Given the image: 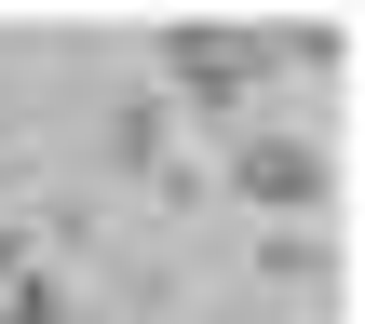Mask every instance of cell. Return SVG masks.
I'll return each instance as SVG.
<instances>
[{
	"mask_svg": "<svg viewBox=\"0 0 365 324\" xmlns=\"http://www.w3.org/2000/svg\"><path fill=\"white\" fill-rule=\"evenodd\" d=\"M230 189H244V203H271V216H325L339 162H325L312 135H230Z\"/></svg>",
	"mask_w": 365,
	"mask_h": 324,
	"instance_id": "7a4b0ae2",
	"label": "cell"
},
{
	"mask_svg": "<svg viewBox=\"0 0 365 324\" xmlns=\"http://www.w3.org/2000/svg\"><path fill=\"white\" fill-rule=\"evenodd\" d=\"M257 271H271V284H325L339 257H325V230H284V244H257Z\"/></svg>",
	"mask_w": 365,
	"mask_h": 324,
	"instance_id": "5b68a950",
	"label": "cell"
},
{
	"mask_svg": "<svg viewBox=\"0 0 365 324\" xmlns=\"http://www.w3.org/2000/svg\"><path fill=\"white\" fill-rule=\"evenodd\" d=\"M149 54H163V81H176L190 108H244V95H257V68H271V27L176 14V27H149Z\"/></svg>",
	"mask_w": 365,
	"mask_h": 324,
	"instance_id": "6da1fadb",
	"label": "cell"
},
{
	"mask_svg": "<svg viewBox=\"0 0 365 324\" xmlns=\"http://www.w3.org/2000/svg\"><path fill=\"white\" fill-rule=\"evenodd\" d=\"M163 135H176V122H163V95H122V122H108V149H122V162H135V176H149V162H163Z\"/></svg>",
	"mask_w": 365,
	"mask_h": 324,
	"instance_id": "277c9868",
	"label": "cell"
},
{
	"mask_svg": "<svg viewBox=\"0 0 365 324\" xmlns=\"http://www.w3.org/2000/svg\"><path fill=\"white\" fill-rule=\"evenodd\" d=\"M0 324H81V311H68V284H54L41 257H14V244H0Z\"/></svg>",
	"mask_w": 365,
	"mask_h": 324,
	"instance_id": "3957f363",
	"label": "cell"
}]
</instances>
